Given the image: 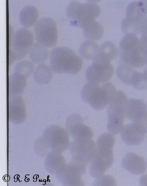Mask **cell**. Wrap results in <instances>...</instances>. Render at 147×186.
<instances>
[{
	"label": "cell",
	"mask_w": 147,
	"mask_h": 186,
	"mask_svg": "<svg viewBox=\"0 0 147 186\" xmlns=\"http://www.w3.org/2000/svg\"><path fill=\"white\" fill-rule=\"evenodd\" d=\"M115 140L113 135L110 133H103L98 137L95 155L90 168L92 177L96 179L102 176L112 165Z\"/></svg>",
	"instance_id": "1"
},
{
	"label": "cell",
	"mask_w": 147,
	"mask_h": 186,
	"mask_svg": "<svg viewBox=\"0 0 147 186\" xmlns=\"http://www.w3.org/2000/svg\"><path fill=\"white\" fill-rule=\"evenodd\" d=\"M121 62L139 68L147 63V44L133 33L126 34L119 44Z\"/></svg>",
	"instance_id": "2"
},
{
	"label": "cell",
	"mask_w": 147,
	"mask_h": 186,
	"mask_svg": "<svg viewBox=\"0 0 147 186\" xmlns=\"http://www.w3.org/2000/svg\"><path fill=\"white\" fill-rule=\"evenodd\" d=\"M51 67L56 72L75 74L80 70L82 60L71 49L65 47L53 48L49 52Z\"/></svg>",
	"instance_id": "3"
},
{
	"label": "cell",
	"mask_w": 147,
	"mask_h": 186,
	"mask_svg": "<svg viewBox=\"0 0 147 186\" xmlns=\"http://www.w3.org/2000/svg\"><path fill=\"white\" fill-rule=\"evenodd\" d=\"M116 91L111 83L100 84L89 82L82 90L81 95L83 101L96 110H102L108 105Z\"/></svg>",
	"instance_id": "4"
},
{
	"label": "cell",
	"mask_w": 147,
	"mask_h": 186,
	"mask_svg": "<svg viewBox=\"0 0 147 186\" xmlns=\"http://www.w3.org/2000/svg\"><path fill=\"white\" fill-rule=\"evenodd\" d=\"M100 13L98 5L91 2L81 3L73 1L69 4L66 9L67 15L72 24L83 30L96 21Z\"/></svg>",
	"instance_id": "5"
},
{
	"label": "cell",
	"mask_w": 147,
	"mask_h": 186,
	"mask_svg": "<svg viewBox=\"0 0 147 186\" xmlns=\"http://www.w3.org/2000/svg\"><path fill=\"white\" fill-rule=\"evenodd\" d=\"M127 97L123 91H116L107 110V130L113 135L120 133L123 127L127 102Z\"/></svg>",
	"instance_id": "6"
},
{
	"label": "cell",
	"mask_w": 147,
	"mask_h": 186,
	"mask_svg": "<svg viewBox=\"0 0 147 186\" xmlns=\"http://www.w3.org/2000/svg\"><path fill=\"white\" fill-rule=\"evenodd\" d=\"M36 42L48 48H54L57 44L58 32L56 23L52 18H40L33 26Z\"/></svg>",
	"instance_id": "7"
},
{
	"label": "cell",
	"mask_w": 147,
	"mask_h": 186,
	"mask_svg": "<svg viewBox=\"0 0 147 186\" xmlns=\"http://www.w3.org/2000/svg\"><path fill=\"white\" fill-rule=\"evenodd\" d=\"M147 18V1H133L127 6L126 17L122 20L121 26L126 34H135L142 22Z\"/></svg>",
	"instance_id": "8"
},
{
	"label": "cell",
	"mask_w": 147,
	"mask_h": 186,
	"mask_svg": "<svg viewBox=\"0 0 147 186\" xmlns=\"http://www.w3.org/2000/svg\"><path fill=\"white\" fill-rule=\"evenodd\" d=\"M34 40V34L29 29L22 27L17 29L13 37L12 58L19 60L24 58L28 54Z\"/></svg>",
	"instance_id": "9"
},
{
	"label": "cell",
	"mask_w": 147,
	"mask_h": 186,
	"mask_svg": "<svg viewBox=\"0 0 147 186\" xmlns=\"http://www.w3.org/2000/svg\"><path fill=\"white\" fill-rule=\"evenodd\" d=\"M96 149V144L92 139L74 140L70 145L71 160L87 165L93 159Z\"/></svg>",
	"instance_id": "10"
},
{
	"label": "cell",
	"mask_w": 147,
	"mask_h": 186,
	"mask_svg": "<svg viewBox=\"0 0 147 186\" xmlns=\"http://www.w3.org/2000/svg\"><path fill=\"white\" fill-rule=\"evenodd\" d=\"M114 71L111 61L96 58L87 68L85 76L89 82L103 83L111 78Z\"/></svg>",
	"instance_id": "11"
},
{
	"label": "cell",
	"mask_w": 147,
	"mask_h": 186,
	"mask_svg": "<svg viewBox=\"0 0 147 186\" xmlns=\"http://www.w3.org/2000/svg\"><path fill=\"white\" fill-rule=\"evenodd\" d=\"M66 126L74 140L92 139L93 137L92 130L84 123L82 118L78 114L70 115L67 119Z\"/></svg>",
	"instance_id": "12"
},
{
	"label": "cell",
	"mask_w": 147,
	"mask_h": 186,
	"mask_svg": "<svg viewBox=\"0 0 147 186\" xmlns=\"http://www.w3.org/2000/svg\"><path fill=\"white\" fill-rule=\"evenodd\" d=\"M120 132L123 141L126 144L131 146L140 144L146 133L140 126L133 122L123 126Z\"/></svg>",
	"instance_id": "13"
},
{
	"label": "cell",
	"mask_w": 147,
	"mask_h": 186,
	"mask_svg": "<svg viewBox=\"0 0 147 186\" xmlns=\"http://www.w3.org/2000/svg\"><path fill=\"white\" fill-rule=\"evenodd\" d=\"M126 115L129 120L137 123L147 119V108L145 103L139 99H129L127 101Z\"/></svg>",
	"instance_id": "14"
},
{
	"label": "cell",
	"mask_w": 147,
	"mask_h": 186,
	"mask_svg": "<svg viewBox=\"0 0 147 186\" xmlns=\"http://www.w3.org/2000/svg\"><path fill=\"white\" fill-rule=\"evenodd\" d=\"M122 165L124 168L135 175L142 174L146 168L145 160L132 152H129L125 156L122 160Z\"/></svg>",
	"instance_id": "15"
},
{
	"label": "cell",
	"mask_w": 147,
	"mask_h": 186,
	"mask_svg": "<svg viewBox=\"0 0 147 186\" xmlns=\"http://www.w3.org/2000/svg\"><path fill=\"white\" fill-rule=\"evenodd\" d=\"M38 10L34 6L28 5L21 9L19 16V20L22 27L29 28L33 26L39 19Z\"/></svg>",
	"instance_id": "16"
},
{
	"label": "cell",
	"mask_w": 147,
	"mask_h": 186,
	"mask_svg": "<svg viewBox=\"0 0 147 186\" xmlns=\"http://www.w3.org/2000/svg\"><path fill=\"white\" fill-rule=\"evenodd\" d=\"M48 49L37 42H34L28 53L30 61L33 63L43 64L49 56Z\"/></svg>",
	"instance_id": "17"
},
{
	"label": "cell",
	"mask_w": 147,
	"mask_h": 186,
	"mask_svg": "<svg viewBox=\"0 0 147 186\" xmlns=\"http://www.w3.org/2000/svg\"><path fill=\"white\" fill-rule=\"evenodd\" d=\"M98 44L93 40H88L84 42L79 49L80 55L84 58L94 60L99 52Z\"/></svg>",
	"instance_id": "18"
},
{
	"label": "cell",
	"mask_w": 147,
	"mask_h": 186,
	"mask_svg": "<svg viewBox=\"0 0 147 186\" xmlns=\"http://www.w3.org/2000/svg\"><path fill=\"white\" fill-rule=\"evenodd\" d=\"M117 48L113 43L110 42H105L100 47L96 58L111 61L117 57Z\"/></svg>",
	"instance_id": "19"
},
{
	"label": "cell",
	"mask_w": 147,
	"mask_h": 186,
	"mask_svg": "<svg viewBox=\"0 0 147 186\" xmlns=\"http://www.w3.org/2000/svg\"><path fill=\"white\" fill-rule=\"evenodd\" d=\"M135 71L131 66L121 62L117 67L116 73L122 82L126 85H131L133 77Z\"/></svg>",
	"instance_id": "20"
},
{
	"label": "cell",
	"mask_w": 147,
	"mask_h": 186,
	"mask_svg": "<svg viewBox=\"0 0 147 186\" xmlns=\"http://www.w3.org/2000/svg\"><path fill=\"white\" fill-rule=\"evenodd\" d=\"M103 34L102 26L96 21L83 30L84 36L88 40L93 41L98 40L102 38Z\"/></svg>",
	"instance_id": "21"
},
{
	"label": "cell",
	"mask_w": 147,
	"mask_h": 186,
	"mask_svg": "<svg viewBox=\"0 0 147 186\" xmlns=\"http://www.w3.org/2000/svg\"><path fill=\"white\" fill-rule=\"evenodd\" d=\"M137 90H142L147 87V82L143 73L135 71L133 76L132 84Z\"/></svg>",
	"instance_id": "22"
},
{
	"label": "cell",
	"mask_w": 147,
	"mask_h": 186,
	"mask_svg": "<svg viewBox=\"0 0 147 186\" xmlns=\"http://www.w3.org/2000/svg\"><path fill=\"white\" fill-rule=\"evenodd\" d=\"M114 178L110 175H102L96 179L94 182V185L97 186L114 185H115Z\"/></svg>",
	"instance_id": "23"
},
{
	"label": "cell",
	"mask_w": 147,
	"mask_h": 186,
	"mask_svg": "<svg viewBox=\"0 0 147 186\" xmlns=\"http://www.w3.org/2000/svg\"><path fill=\"white\" fill-rule=\"evenodd\" d=\"M139 34L141 37H147V18L144 20L140 25L136 35Z\"/></svg>",
	"instance_id": "24"
},
{
	"label": "cell",
	"mask_w": 147,
	"mask_h": 186,
	"mask_svg": "<svg viewBox=\"0 0 147 186\" xmlns=\"http://www.w3.org/2000/svg\"><path fill=\"white\" fill-rule=\"evenodd\" d=\"M143 73L146 80L147 82V67L145 68Z\"/></svg>",
	"instance_id": "25"
}]
</instances>
